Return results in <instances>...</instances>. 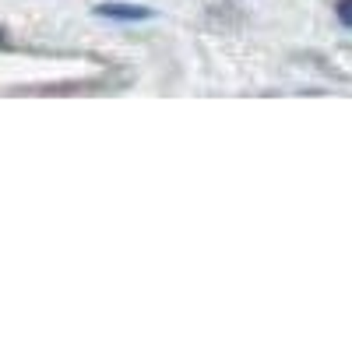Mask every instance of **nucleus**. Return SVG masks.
<instances>
[{
  "label": "nucleus",
  "mask_w": 352,
  "mask_h": 352,
  "mask_svg": "<svg viewBox=\"0 0 352 352\" xmlns=\"http://www.w3.org/2000/svg\"><path fill=\"white\" fill-rule=\"evenodd\" d=\"M99 18H109V21H152L155 11L144 8V4H127V0H106V4L96 8Z\"/></svg>",
  "instance_id": "obj_1"
},
{
  "label": "nucleus",
  "mask_w": 352,
  "mask_h": 352,
  "mask_svg": "<svg viewBox=\"0 0 352 352\" xmlns=\"http://www.w3.org/2000/svg\"><path fill=\"white\" fill-rule=\"evenodd\" d=\"M335 14H338V21H342L345 28H352V0H338Z\"/></svg>",
  "instance_id": "obj_2"
},
{
  "label": "nucleus",
  "mask_w": 352,
  "mask_h": 352,
  "mask_svg": "<svg viewBox=\"0 0 352 352\" xmlns=\"http://www.w3.org/2000/svg\"><path fill=\"white\" fill-rule=\"evenodd\" d=\"M0 46H8V32H4V28H0Z\"/></svg>",
  "instance_id": "obj_3"
}]
</instances>
